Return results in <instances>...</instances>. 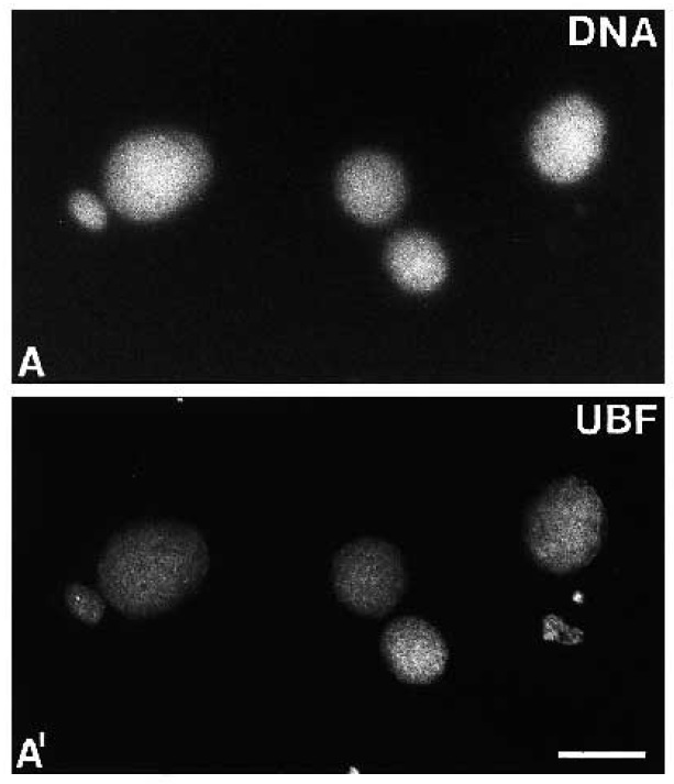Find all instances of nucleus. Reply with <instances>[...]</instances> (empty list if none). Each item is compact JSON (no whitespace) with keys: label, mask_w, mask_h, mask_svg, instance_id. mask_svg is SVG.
Returning a JSON list of instances; mask_svg holds the SVG:
<instances>
[{"label":"nucleus","mask_w":674,"mask_h":784,"mask_svg":"<svg viewBox=\"0 0 674 784\" xmlns=\"http://www.w3.org/2000/svg\"><path fill=\"white\" fill-rule=\"evenodd\" d=\"M64 603L71 616L93 626L102 620L108 601L102 593L87 585L73 583L64 592Z\"/></svg>","instance_id":"1a4fd4ad"},{"label":"nucleus","mask_w":674,"mask_h":784,"mask_svg":"<svg viewBox=\"0 0 674 784\" xmlns=\"http://www.w3.org/2000/svg\"><path fill=\"white\" fill-rule=\"evenodd\" d=\"M212 170L201 140L155 130L122 141L104 170V192L119 213L139 221L164 218L195 197Z\"/></svg>","instance_id":"f03ea898"},{"label":"nucleus","mask_w":674,"mask_h":784,"mask_svg":"<svg viewBox=\"0 0 674 784\" xmlns=\"http://www.w3.org/2000/svg\"><path fill=\"white\" fill-rule=\"evenodd\" d=\"M208 545L196 529L151 521L115 533L97 564L107 601L129 618L165 612L194 593L207 576Z\"/></svg>","instance_id":"f257e3e1"},{"label":"nucleus","mask_w":674,"mask_h":784,"mask_svg":"<svg viewBox=\"0 0 674 784\" xmlns=\"http://www.w3.org/2000/svg\"><path fill=\"white\" fill-rule=\"evenodd\" d=\"M330 579L341 604L364 617H383L400 601L407 570L399 549L374 537L342 545L334 554Z\"/></svg>","instance_id":"39448f33"},{"label":"nucleus","mask_w":674,"mask_h":784,"mask_svg":"<svg viewBox=\"0 0 674 784\" xmlns=\"http://www.w3.org/2000/svg\"><path fill=\"white\" fill-rule=\"evenodd\" d=\"M605 516L601 497L590 483L564 477L550 485L533 506L527 521V548L550 572L584 567L601 546Z\"/></svg>","instance_id":"7ed1b4c3"},{"label":"nucleus","mask_w":674,"mask_h":784,"mask_svg":"<svg viewBox=\"0 0 674 784\" xmlns=\"http://www.w3.org/2000/svg\"><path fill=\"white\" fill-rule=\"evenodd\" d=\"M380 652L389 671L407 684H430L449 663L448 644L429 621L411 615L390 621L380 636Z\"/></svg>","instance_id":"0eeeda50"},{"label":"nucleus","mask_w":674,"mask_h":784,"mask_svg":"<svg viewBox=\"0 0 674 784\" xmlns=\"http://www.w3.org/2000/svg\"><path fill=\"white\" fill-rule=\"evenodd\" d=\"M394 279L405 289L428 294L438 289L449 274L448 258L440 244L429 234L406 231L397 234L386 253Z\"/></svg>","instance_id":"6e6552de"},{"label":"nucleus","mask_w":674,"mask_h":784,"mask_svg":"<svg viewBox=\"0 0 674 784\" xmlns=\"http://www.w3.org/2000/svg\"><path fill=\"white\" fill-rule=\"evenodd\" d=\"M607 136L601 110L583 96L559 98L534 120L528 152L535 169L557 184L576 183L601 161Z\"/></svg>","instance_id":"20e7f679"},{"label":"nucleus","mask_w":674,"mask_h":784,"mask_svg":"<svg viewBox=\"0 0 674 784\" xmlns=\"http://www.w3.org/2000/svg\"><path fill=\"white\" fill-rule=\"evenodd\" d=\"M68 210L86 229L101 230L107 225L108 214L104 206L95 195L86 190H77L70 195Z\"/></svg>","instance_id":"9d476101"},{"label":"nucleus","mask_w":674,"mask_h":784,"mask_svg":"<svg viewBox=\"0 0 674 784\" xmlns=\"http://www.w3.org/2000/svg\"><path fill=\"white\" fill-rule=\"evenodd\" d=\"M338 192L347 212L366 224H380L401 209L407 194L401 167L379 152L346 158L338 173Z\"/></svg>","instance_id":"423d86ee"}]
</instances>
